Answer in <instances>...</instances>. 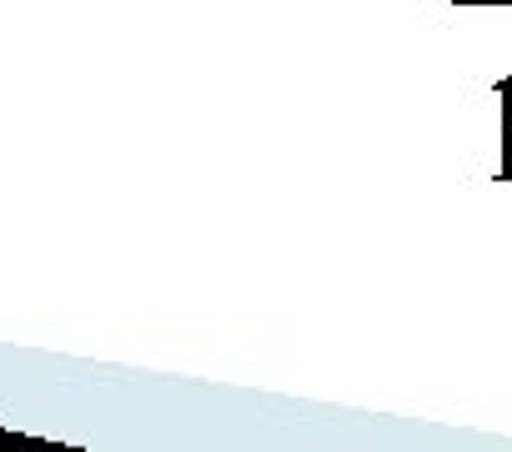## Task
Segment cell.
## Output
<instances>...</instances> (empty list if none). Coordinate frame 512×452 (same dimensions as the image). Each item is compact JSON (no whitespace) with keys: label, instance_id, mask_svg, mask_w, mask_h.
Segmentation results:
<instances>
[]
</instances>
